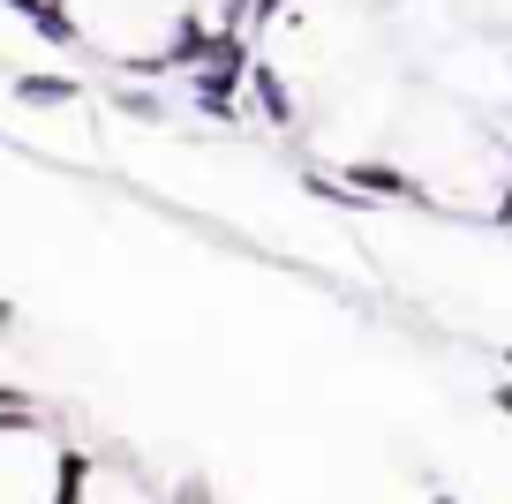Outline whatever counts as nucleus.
<instances>
[{"label":"nucleus","mask_w":512,"mask_h":504,"mask_svg":"<svg viewBox=\"0 0 512 504\" xmlns=\"http://www.w3.org/2000/svg\"><path fill=\"white\" fill-rule=\"evenodd\" d=\"M174 504H219V497H211V482H204V474H189V482L174 489Z\"/></svg>","instance_id":"5"},{"label":"nucleus","mask_w":512,"mask_h":504,"mask_svg":"<svg viewBox=\"0 0 512 504\" xmlns=\"http://www.w3.org/2000/svg\"><path fill=\"white\" fill-rule=\"evenodd\" d=\"M430 504H460V497H452V489H430Z\"/></svg>","instance_id":"9"},{"label":"nucleus","mask_w":512,"mask_h":504,"mask_svg":"<svg viewBox=\"0 0 512 504\" xmlns=\"http://www.w3.org/2000/svg\"><path fill=\"white\" fill-rule=\"evenodd\" d=\"M8 8H16L38 38H53V46H68V53L83 46V23H76V8H68V0H8Z\"/></svg>","instance_id":"2"},{"label":"nucleus","mask_w":512,"mask_h":504,"mask_svg":"<svg viewBox=\"0 0 512 504\" xmlns=\"http://www.w3.org/2000/svg\"><path fill=\"white\" fill-rule=\"evenodd\" d=\"M490 407H497V414L512 422V384H490Z\"/></svg>","instance_id":"6"},{"label":"nucleus","mask_w":512,"mask_h":504,"mask_svg":"<svg viewBox=\"0 0 512 504\" xmlns=\"http://www.w3.org/2000/svg\"><path fill=\"white\" fill-rule=\"evenodd\" d=\"M16 106H38V113H53V106H83V83L76 76H16Z\"/></svg>","instance_id":"3"},{"label":"nucleus","mask_w":512,"mask_h":504,"mask_svg":"<svg viewBox=\"0 0 512 504\" xmlns=\"http://www.w3.org/2000/svg\"><path fill=\"white\" fill-rule=\"evenodd\" d=\"M497 362H505V369H512V347H497Z\"/></svg>","instance_id":"10"},{"label":"nucleus","mask_w":512,"mask_h":504,"mask_svg":"<svg viewBox=\"0 0 512 504\" xmlns=\"http://www.w3.org/2000/svg\"><path fill=\"white\" fill-rule=\"evenodd\" d=\"M347 189L354 196H392V204H430L422 181L400 174V166H384V158H354V166H347Z\"/></svg>","instance_id":"1"},{"label":"nucleus","mask_w":512,"mask_h":504,"mask_svg":"<svg viewBox=\"0 0 512 504\" xmlns=\"http://www.w3.org/2000/svg\"><path fill=\"white\" fill-rule=\"evenodd\" d=\"M8 331H16V301L0 294V339H8Z\"/></svg>","instance_id":"7"},{"label":"nucleus","mask_w":512,"mask_h":504,"mask_svg":"<svg viewBox=\"0 0 512 504\" xmlns=\"http://www.w3.org/2000/svg\"><path fill=\"white\" fill-rule=\"evenodd\" d=\"M490 219H497V226H512V189H505V204H497V211H490Z\"/></svg>","instance_id":"8"},{"label":"nucleus","mask_w":512,"mask_h":504,"mask_svg":"<svg viewBox=\"0 0 512 504\" xmlns=\"http://www.w3.org/2000/svg\"><path fill=\"white\" fill-rule=\"evenodd\" d=\"M249 91H256V106H264V121H279V128L294 121V98H287V76H279L272 61H249Z\"/></svg>","instance_id":"4"}]
</instances>
